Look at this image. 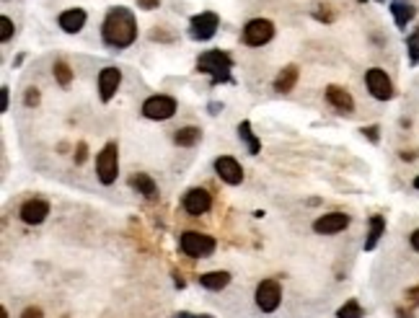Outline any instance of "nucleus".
Segmentation results:
<instances>
[{"mask_svg": "<svg viewBox=\"0 0 419 318\" xmlns=\"http://www.w3.org/2000/svg\"><path fill=\"white\" fill-rule=\"evenodd\" d=\"M0 111H8V88H0Z\"/></svg>", "mask_w": 419, "mask_h": 318, "instance_id": "obj_35", "label": "nucleus"}, {"mask_svg": "<svg viewBox=\"0 0 419 318\" xmlns=\"http://www.w3.org/2000/svg\"><path fill=\"white\" fill-rule=\"evenodd\" d=\"M176 318H202V316H191V313H184L182 310V313H176Z\"/></svg>", "mask_w": 419, "mask_h": 318, "instance_id": "obj_38", "label": "nucleus"}, {"mask_svg": "<svg viewBox=\"0 0 419 318\" xmlns=\"http://www.w3.org/2000/svg\"><path fill=\"white\" fill-rule=\"evenodd\" d=\"M182 207L187 215L191 218H200L205 212H209L212 207V194L207 189H200V186H194V189H187L182 197Z\"/></svg>", "mask_w": 419, "mask_h": 318, "instance_id": "obj_10", "label": "nucleus"}, {"mask_svg": "<svg viewBox=\"0 0 419 318\" xmlns=\"http://www.w3.org/2000/svg\"><path fill=\"white\" fill-rule=\"evenodd\" d=\"M101 39L104 45L114 47V49H125L137 39V21L135 13L125 6H117V8H109L106 19L101 24Z\"/></svg>", "mask_w": 419, "mask_h": 318, "instance_id": "obj_1", "label": "nucleus"}, {"mask_svg": "<svg viewBox=\"0 0 419 318\" xmlns=\"http://www.w3.org/2000/svg\"><path fill=\"white\" fill-rule=\"evenodd\" d=\"M21 220L26 223V225H42L49 215V202L45 200H26L21 205Z\"/></svg>", "mask_w": 419, "mask_h": 318, "instance_id": "obj_14", "label": "nucleus"}, {"mask_svg": "<svg viewBox=\"0 0 419 318\" xmlns=\"http://www.w3.org/2000/svg\"><path fill=\"white\" fill-rule=\"evenodd\" d=\"M409 244H411V248H414V251H417V254H419V228H417V230H414V233H411V236H409Z\"/></svg>", "mask_w": 419, "mask_h": 318, "instance_id": "obj_36", "label": "nucleus"}, {"mask_svg": "<svg viewBox=\"0 0 419 318\" xmlns=\"http://www.w3.org/2000/svg\"><path fill=\"white\" fill-rule=\"evenodd\" d=\"M24 101H26V106H37V104H39V91H37V88H29L26 99H24Z\"/></svg>", "mask_w": 419, "mask_h": 318, "instance_id": "obj_33", "label": "nucleus"}, {"mask_svg": "<svg viewBox=\"0 0 419 318\" xmlns=\"http://www.w3.org/2000/svg\"><path fill=\"white\" fill-rule=\"evenodd\" d=\"M86 158H88V145H86V143H78V148H75V164L78 166L86 164Z\"/></svg>", "mask_w": 419, "mask_h": 318, "instance_id": "obj_29", "label": "nucleus"}, {"mask_svg": "<svg viewBox=\"0 0 419 318\" xmlns=\"http://www.w3.org/2000/svg\"><path fill=\"white\" fill-rule=\"evenodd\" d=\"M406 47H409V63L417 65L419 63V29L406 39Z\"/></svg>", "mask_w": 419, "mask_h": 318, "instance_id": "obj_26", "label": "nucleus"}, {"mask_svg": "<svg viewBox=\"0 0 419 318\" xmlns=\"http://www.w3.org/2000/svg\"><path fill=\"white\" fill-rule=\"evenodd\" d=\"M52 73H55L57 83H60L63 88H68V86L73 83V70H70V65L65 63V60H55V65H52Z\"/></svg>", "mask_w": 419, "mask_h": 318, "instance_id": "obj_24", "label": "nucleus"}, {"mask_svg": "<svg viewBox=\"0 0 419 318\" xmlns=\"http://www.w3.org/2000/svg\"><path fill=\"white\" fill-rule=\"evenodd\" d=\"M13 31H16L13 21H10L8 16H3V19H0V42H3V45H6V42H10Z\"/></svg>", "mask_w": 419, "mask_h": 318, "instance_id": "obj_27", "label": "nucleus"}, {"mask_svg": "<svg viewBox=\"0 0 419 318\" xmlns=\"http://www.w3.org/2000/svg\"><path fill=\"white\" fill-rule=\"evenodd\" d=\"M96 176L104 186H111L119 176V145L117 143H106L96 155Z\"/></svg>", "mask_w": 419, "mask_h": 318, "instance_id": "obj_4", "label": "nucleus"}, {"mask_svg": "<svg viewBox=\"0 0 419 318\" xmlns=\"http://www.w3.org/2000/svg\"><path fill=\"white\" fill-rule=\"evenodd\" d=\"M378 125H370V127H363V135L367 137V140H373V143H378Z\"/></svg>", "mask_w": 419, "mask_h": 318, "instance_id": "obj_32", "label": "nucleus"}, {"mask_svg": "<svg viewBox=\"0 0 419 318\" xmlns=\"http://www.w3.org/2000/svg\"><path fill=\"white\" fill-rule=\"evenodd\" d=\"M298 75H301L298 65H285L283 70L277 73V78H274V91L290 93L292 88H295V83H298Z\"/></svg>", "mask_w": 419, "mask_h": 318, "instance_id": "obj_18", "label": "nucleus"}, {"mask_svg": "<svg viewBox=\"0 0 419 318\" xmlns=\"http://www.w3.org/2000/svg\"><path fill=\"white\" fill-rule=\"evenodd\" d=\"M137 8L155 10V8H161V0H137Z\"/></svg>", "mask_w": 419, "mask_h": 318, "instance_id": "obj_30", "label": "nucleus"}, {"mask_svg": "<svg viewBox=\"0 0 419 318\" xmlns=\"http://www.w3.org/2000/svg\"><path fill=\"white\" fill-rule=\"evenodd\" d=\"M220 29V16L218 13H212V10H205V13H197V16H191L189 21V37L197 39V42H207L218 34Z\"/></svg>", "mask_w": 419, "mask_h": 318, "instance_id": "obj_6", "label": "nucleus"}, {"mask_svg": "<svg viewBox=\"0 0 419 318\" xmlns=\"http://www.w3.org/2000/svg\"><path fill=\"white\" fill-rule=\"evenodd\" d=\"M414 189H419V176L414 179Z\"/></svg>", "mask_w": 419, "mask_h": 318, "instance_id": "obj_40", "label": "nucleus"}, {"mask_svg": "<svg viewBox=\"0 0 419 318\" xmlns=\"http://www.w3.org/2000/svg\"><path fill=\"white\" fill-rule=\"evenodd\" d=\"M179 248H182L189 259H207V256L215 254L218 241L212 236H207V233H200V230H187V233H182V238H179Z\"/></svg>", "mask_w": 419, "mask_h": 318, "instance_id": "obj_3", "label": "nucleus"}, {"mask_svg": "<svg viewBox=\"0 0 419 318\" xmlns=\"http://www.w3.org/2000/svg\"><path fill=\"white\" fill-rule=\"evenodd\" d=\"M129 186L137 189V194H143L145 200H158V184L153 182L150 173H132L129 176Z\"/></svg>", "mask_w": 419, "mask_h": 318, "instance_id": "obj_17", "label": "nucleus"}, {"mask_svg": "<svg viewBox=\"0 0 419 318\" xmlns=\"http://www.w3.org/2000/svg\"><path fill=\"white\" fill-rule=\"evenodd\" d=\"M347 225H349V215H345V212H326V215L313 220V230L319 236H334L339 230H345Z\"/></svg>", "mask_w": 419, "mask_h": 318, "instance_id": "obj_12", "label": "nucleus"}, {"mask_svg": "<svg viewBox=\"0 0 419 318\" xmlns=\"http://www.w3.org/2000/svg\"><path fill=\"white\" fill-rule=\"evenodd\" d=\"M197 70L205 75H209V81L212 86H218V83H230V70H233V57L228 52H223V49H207V52H202L200 60H197Z\"/></svg>", "mask_w": 419, "mask_h": 318, "instance_id": "obj_2", "label": "nucleus"}, {"mask_svg": "<svg viewBox=\"0 0 419 318\" xmlns=\"http://www.w3.org/2000/svg\"><path fill=\"white\" fill-rule=\"evenodd\" d=\"M86 21H88V13L83 8H68L60 13L57 24H60V29H63L65 34H78L86 26Z\"/></svg>", "mask_w": 419, "mask_h": 318, "instance_id": "obj_16", "label": "nucleus"}, {"mask_svg": "<svg viewBox=\"0 0 419 318\" xmlns=\"http://www.w3.org/2000/svg\"><path fill=\"white\" fill-rule=\"evenodd\" d=\"M228 282H230V272H226V269H215V272L200 274V285L202 287H207V290H212V292L228 287Z\"/></svg>", "mask_w": 419, "mask_h": 318, "instance_id": "obj_19", "label": "nucleus"}, {"mask_svg": "<svg viewBox=\"0 0 419 318\" xmlns=\"http://www.w3.org/2000/svg\"><path fill=\"white\" fill-rule=\"evenodd\" d=\"M367 225L370 228H367V238H365V251H373L375 246H378V241H381V236L386 233V218L383 215H373Z\"/></svg>", "mask_w": 419, "mask_h": 318, "instance_id": "obj_20", "label": "nucleus"}, {"mask_svg": "<svg viewBox=\"0 0 419 318\" xmlns=\"http://www.w3.org/2000/svg\"><path fill=\"white\" fill-rule=\"evenodd\" d=\"M202 140V129L200 127H182V129H176L173 132V143L179 148H194L197 143Z\"/></svg>", "mask_w": 419, "mask_h": 318, "instance_id": "obj_22", "label": "nucleus"}, {"mask_svg": "<svg viewBox=\"0 0 419 318\" xmlns=\"http://www.w3.org/2000/svg\"><path fill=\"white\" fill-rule=\"evenodd\" d=\"M119 86H122V70H119V67H104L99 73V96L104 104L114 99Z\"/></svg>", "mask_w": 419, "mask_h": 318, "instance_id": "obj_13", "label": "nucleus"}, {"mask_svg": "<svg viewBox=\"0 0 419 318\" xmlns=\"http://www.w3.org/2000/svg\"><path fill=\"white\" fill-rule=\"evenodd\" d=\"M414 13H417V8H414L411 3H401V0L391 3V16H393V21H396V26L399 29H406V24L414 19Z\"/></svg>", "mask_w": 419, "mask_h": 318, "instance_id": "obj_21", "label": "nucleus"}, {"mask_svg": "<svg viewBox=\"0 0 419 318\" xmlns=\"http://www.w3.org/2000/svg\"><path fill=\"white\" fill-rule=\"evenodd\" d=\"M326 101L339 114H352L355 111V99L342 86H326Z\"/></svg>", "mask_w": 419, "mask_h": 318, "instance_id": "obj_15", "label": "nucleus"}, {"mask_svg": "<svg viewBox=\"0 0 419 318\" xmlns=\"http://www.w3.org/2000/svg\"><path fill=\"white\" fill-rule=\"evenodd\" d=\"M274 37V24L269 19H251L244 26V45L248 47H264Z\"/></svg>", "mask_w": 419, "mask_h": 318, "instance_id": "obj_8", "label": "nucleus"}, {"mask_svg": "<svg viewBox=\"0 0 419 318\" xmlns=\"http://www.w3.org/2000/svg\"><path fill=\"white\" fill-rule=\"evenodd\" d=\"M202 318H212V316H202Z\"/></svg>", "mask_w": 419, "mask_h": 318, "instance_id": "obj_41", "label": "nucleus"}, {"mask_svg": "<svg viewBox=\"0 0 419 318\" xmlns=\"http://www.w3.org/2000/svg\"><path fill=\"white\" fill-rule=\"evenodd\" d=\"M378 3H383V0H378Z\"/></svg>", "mask_w": 419, "mask_h": 318, "instance_id": "obj_42", "label": "nucleus"}, {"mask_svg": "<svg viewBox=\"0 0 419 318\" xmlns=\"http://www.w3.org/2000/svg\"><path fill=\"white\" fill-rule=\"evenodd\" d=\"M404 298H406V303H409V305H414V308H419V285H414V287H409Z\"/></svg>", "mask_w": 419, "mask_h": 318, "instance_id": "obj_28", "label": "nucleus"}, {"mask_svg": "<svg viewBox=\"0 0 419 318\" xmlns=\"http://www.w3.org/2000/svg\"><path fill=\"white\" fill-rule=\"evenodd\" d=\"M238 137L246 143L248 153L259 155V150H262V143H259V137L254 135V129H251V122H248V119H244V122L238 125Z\"/></svg>", "mask_w": 419, "mask_h": 318, "instance_id": "obj_23", "label": "nucleus"}, {"mask_svg": "<svg viewBox=\"0 0 419 318\" xmlns=\"http://www.w3.org/2000/svg\"><path fill=\"white\" fill-rule=\"evenodd\" d=\"M143 114L153 122H166L176 114V99L173 96H166V93H158V96H150L143 104Z\"/></svg>", "mask_w": 419, "mask_h": 318, "instance_id": "obj_7", "label": "nucleus"}, {"mask_svg": "<svg viewBox=\"0 0 419 318\" xmlns=\"http://www.w3.org/2000/svg\"><path fill=\"white\" fill-rule=\"evenodd\" d=\"M337 318H365V310L357 300H347L345 305L337 310Z\"/></svg>", "mask_w": 419, "mask_h": 318, "instance_id": "obj_25", "label": "nucleus"}, {"mask_svg": "<svg viewBox=\"0 0 419 318\" xmlns=\"http://www.w3.org/2000/svg\"><path fill=\"white\" fill-rule=\"evenodd\" d=\"M215 173L220 176V182L230 184V186H238L244 182V168L238 164L233 155H220L215 158Z\"/></svg>", "mask_w": 419, "mask_h": 318, "instance_id": "obj_11", "label": "nucleus"}, {"mask_svg": "<svg viewBox=\"0 0 419 318\" xmlns=\"http://www.w3.org/2000/svg\"><path fill=\"white\" fill-rule=\"evenodd\" d=\"M0 316H3V318H8V310L3 308V310H0Z\"/></svg>", "mask_w": 419, "mask_h": 318, "instance_id": "obj_39", "label": "nucleus"}, {"mask_svg": "<svg viewBox=\"0 0 419 318\" xmlns=\"http://www.w3.org/2000/svg\"><path fill=\"white\" fill-rule=\"evenodd\" d=\"M256 305L264 313H274L283 303V285L277 280H262L256 285Z\"/></svg>", "mask_w": 419, "mask_h": 318, "instance_id": "obj_5", "label": "nucleus"}, {"mask_svg": "<svg viewBox=\"0 0 419 318\" xmlns=\"http://www.w3.org/2000/svg\"><path fill=\"white\" fill-rule=\"evenodd\" d=\"M321 8H324V10H316V19L326 21V24H329V21H334V13L329 10V6H321Z\"/></svg>", "mask_w": 419, "mask_h": 318, "instance_id": "obj_34", "label": "nucleus"}, {"mask_svg": "<svg viewBox=\"0 0 419 318\" xmlns=\"http://www.w3.org/2000/svg\"><path fill=\"white\" fill-rule=\"evenodd\" d=\"M396 316H399V318H414V316H411V313H409V310H404V308L396 310Z\"/></svg>", "mask_w": 419, "mask_h": 318, "instance_id": "obj_37", "label": "nucleus"}, {"mask_svg": "<svg viewBox=\"0 0 419 318\" xmlns=\"http://www.w3.org/2000/svg\"><path fill=\"white\" fill-rule=\"evenodd\" d=\"M21 318H45V313H42V308H37V305H29V308L21 313Z\"/></svg>", "mask_w": 419, "mask_h": 318, "instance_id": "obj_31", "label": "nucleus"}, {"mask_svg": "<svg viewBox=\"0 0 419 318\" xmlns=\"http://www.w3.org/2000/svg\"><path fill=\"white\" fill-rule=\"evenodd\" d=\"M365 86H367V91H370L373 99L378 101L393 99V83L391 78H388V73L381 70V67H370V70L365 73Z\"/></svg>", "mask_w": 419, "mask_h": 318, "instance_id": "obj_9", "label": "nucleus"}]
</instances>
